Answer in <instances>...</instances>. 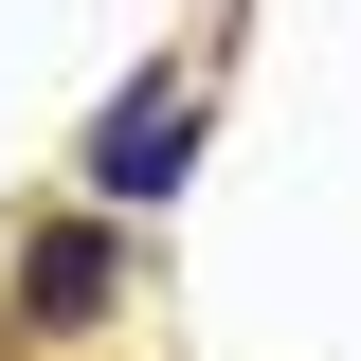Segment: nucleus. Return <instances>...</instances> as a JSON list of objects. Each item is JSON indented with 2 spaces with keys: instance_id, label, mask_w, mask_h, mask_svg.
<instances>
[{
  "instance_id": "f257e3e1",
  "label": "nucleus",
  "mask_w": 361,
  "mask_h": 361,
  "mask_svg": "<svg viewBox=\"0 0 361 361\" xmlns=\"http://www.w3.org/2000/svg\"><path fill=\"white\" fill-rule=\"evenodd\" d=\"M199 127H217V54H145V73L73 127V199H109V217H163L180 180H199Z\"/></svg>"
},
{
  "instance_id": "f03ea898",
  "label": "nucleus",
  "mask_w": 361,
  "mask_h": 361,
  "mask_svg": "<svg viewBox=\"0 0 361 361\" xmlns=\"http://www.w3.org/2000/svg\"><path fill=\"white\" fill-rule=\"evenodd\" d=\"M109 307H127V217L109 199H73V217L18 235V343H90Z\"/></svg>"
}]
</instances>
